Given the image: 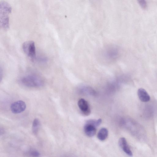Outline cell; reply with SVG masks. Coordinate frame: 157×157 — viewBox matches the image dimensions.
<instances>
[{
    "instance_id": "obj_4",
    "label": "cell",
    "mask_w": 157,
    "mask_h": 157,
    "mask_svg": "<svg viewBox=\"0 0 157 157\" xmlns=\"http://www.w3.org/2000/svg\"><path fill=\"white\" fill-rule=\"evenodd\" d=\"M26 108L25 102L21 100H19L13 103L10 106L12 112L15 114L20 113L24 111Z\"/></svg>"
},
{
    "instance_id": "obj_5",
    "label": "cell",
    "mask_w": 157,
    "mask_h": 157,
    "mask_svg": "<svg viewBox=\"0 0 157 157\" xmlns=\"http://www.w3.org/2000/svg\"><path fill=\"white\" fill-rule=\"evenodd\" d=\"M97 127L89 120L86 122L84 130L86 135L89 137H92L96 134Z\"/></svg>"
},
{
    "instance_id": "obj_8",
    "label": "cell",
    "mask_w": 157,
    "mask_h": 157,
    "mask_svg": "<svg viewBox=\"0 0 157 157\" xmlns=\"http://www.w3.org/2000/svg\"><path fill=\"white\" fill-rule=\"evenodd\" d=\"M137 95L140 100L143 102H147L150 99V97L146 91L143 88H140L137 91Z\"/></svg>"
},
{
    "instance_id": "obj_7",
    "label": "cell",
    "mask_w": 157,
    "mask_h": 157,
    "mask_svg": "<svg viewBox=\"0 0 157 157\" xmlns=\"http://www.w3.org/2000/svg\"><path fill=\"white\" fill-rule=\"evenodd\" d=\"M118 144L121 149L127 155L129 156H132V152L125 138L122 137L120 138L119 140Z\"/></svg>"
},
{
    "instance_id": "obj_1",
    "label": "cell",
    "mask_w": 157,
    "mask_h": 157,
    "mask_svg": "<svg viewBox=\"0 0 157 157\" xmlns=\"http://www.w3.org/2000/svg\"><path fill=\"white\" fill-rule=\"evenodd\" d=\"M12 8L7 2L2 1L0 3V25L3 29L7 30L9 27V15Z\"/></svg>"
},
{
    "instance_id": "obj_3",
    "label": "cell",
    "mask_w": 157,
    "mask_h": 157,
    "mask_svg": "<svg viewBox=\"0 0 157 157\" xmlns=\"http://www.w3.org/2000/svg\"><path fill=\"white\" fill-rule=\"evenodd\" d=\"M23 50L25 53L32 60H35L36 58V47L35 43L33 41L24 42L22 45Z\"/></svg>"
},
{
    "instance_id": "obj_6",
    "label": "cell",
    "mask_w": 157,
    "mask_h": 157,
    "mask_svg": "<svg viewBox=\"0 0 157 157\" xmlns=\"http://www.w3.org/2000/svg\"><path fill=\"white\" fill-rule=\"evenodd\" d=\"M78 106L82 114L86 116L89 115L91 110L88 102L83 98L80 99L78 102Z\"/></svg>"
},
{
    "instance_id": "obj_10",
    "label": "cell",
    "mask_w": 157,
    "mask_h": 157,
    "mask_svg": "<svg viewBox=\"0 0 157 157\" xmlns=\"http://www.w3.org/2000/svg\"><path fill=\"white\" fill-rule=\"evenodd\" d=\"M40 125V122L39 120L36 118L33 121L32 129L33 133L36 134L37 133Z\"/></svg>"
},
{
    "instance_id": "obj_12",
    "label": "cell",
    "mask_w": 157,
    "mask_h": 157,
    "mask_svg": "<svg viewBox=\"0 0 157 157\" xmlns=\"http://www.w3.org/2000/svg\"><path fill=\"white\" fill-rule=\"evenodd\" d=\"M28 154L30 156L33 157H38L40 156V153L37 151L32 150L28 152Z\"/></svg>"
},
{
    "instance_id": "obj_9",
    "label": "cell",
    "mask_w": 157,
    "mask_h": 157,
    "mask_svg": "<svg viewBox=\"0 0 157 157\" xmlns=\"http://www.w3.org/2000/svg\"><path fill=\"white\" fill-rule=\"evenodd\" d=\"M108 131L106 128H101L98 133V138L101 141H104L107 138L108 136Z\"/></svg>"
},
{
    "instance_id": "obj_11",
    "label": "cell",
    "mask_w": 157,
    "mask_h": 157,
    "mask_svg": "<svg viewBox=\"0 0 157 157\" xmlns=\"http://www.w3.org/2000/svg\"><path fill=\"white\" fill-rule=\"evenodd\" d=\"M138 2L141 7L143 9L147 8V3L146 0H137Z\"/></svg>"
},
{
    "instance_id": "obj_2",
    "label": "cell",
    "mask_w": 157,
    "mask_h": 157,
    "mask_svg": "<svg viewBox=\"0 0 157 157\" xmlns=\"http://www.w3.org/2000/svg\"><path fill=\"white\" fill-rule=\"evenodd\" d=\"M19 82L22 85L30 87H38L43 86L44 82L39 76L35 75H29L21 77Z\"/></svg>"
}]
</instances>
